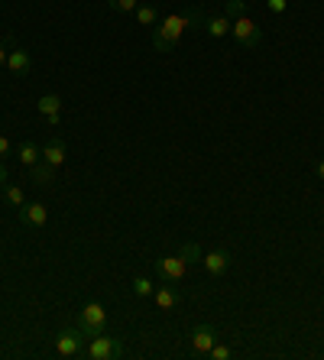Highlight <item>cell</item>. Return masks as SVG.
<instances>
[{"instance_id":"1","label":"cell","mask_w":324,"mask_h":360,"mask_svg":"<svg viewBox=\"0 0 324 360\" xmlns=\"http://www.w3.org/2000/svg\"><path fill=\"white\" fill-rule=\"evenodd\" d=\"M205 26V17L198 10H182V13H169L162 17V23L153 26V46L159 52H172L179 46V39L185 36V30H198Z\"/></svg>"},{"instance_id":"2","label":"cell","mask_w":324,"mask_h":360,"mask_svg":"<svg viewBox=\"0 0 324 360\" xmlns=\"http://www.w3.org/2000/svg\"><path fill=\"white\" fill-rule=\"evenodd\" d=\"M84 331L78 325H72V328H62L56 335V354L58 357H65V360H78V357H84Z\"/></svg>"},{"instance_id":"3","label":"cell","mask_w":324,"mask_h":360,"mask_svg":"<svg viewBox=\"0 0 324 360\" xmlns=\"http://www.w3.org/2000/svg\"><path fill=\"white\" fill-rule=\"evenodd\" d=\"M78 328L84 331V338H98L108 331V311H104V305L101 302H88L82 311H78Z\"/></svg>"},{"instance_id":"4","label":"cell","mask_w":324,"mask_h":360,"mask_svg":"<svg viewBox=\"0 0 324 360\" xmlns=\"http://www.w3.org/2000/svg\"><path fill=\"white\" fill-rule=\"evenodd\" d=\"M156 276H159V283H166V285H182L185 276H188V260L179 257V253L159 257L156 260Z\"/></svg>"},{"instance_id":"5","label":"cell","mask_w":324,"mask_h":360,"mask_svg":"<svg viewBox=\"0 0 324 360\" xmlns=\"http://www.w3.org/2000/svg\"><path fill=\"white\" fill-rule=\"evenodd\" d=\"M84 357L88 360H114L124 357V344L117 338H108V331L98 338H88V347H84Z\"/></svg>"},{"instance_id":"6","label":"cell","mask_w":324,"mask_h":360,"mask_svg":"<svg viewBox=\"0 0 324 360\" xmlns=\"http://www.w3.org/2000/svg\"><path fill=\"white\" fill-rule=\"evenodd\" d=\"M231 36L237 39V46H243V49H257L259 42H263V30L257 26V20H250V17L231 20Z\"/></svg>"},{"instance_id":"7","label":"cell","mask_w":324,"mask_h":360,"mask_svg":"<svg viewBox=\"0 0 324 360\" xmlns=\"http://www.w3.org/2000/svg\"><path fill=\"white\" fill-rule=\"evenodd\" d=\"M188 341H191V357H208V351L217 344V328L208 325V321H201V325L191 328Z\"/></svg>"},{"instance_id":"8","label":"cell","mask_w":324,"mask_h":360,"mask_svg":"<svg viewBox=\"0 0 324 360\" xmlns=\"http://www.w3.org/2000/svg\"><path fill=\"white\" fill-rule=\"evenodd\" d=\"M20 211V224L23 227H33V231H39V227H46V221H49V208L42 205V201H26Z\"/></svg>"},{"instance_id":"9","label":"cell","mask_w":324,"mask_h":360,"mask_svg":"<svg viewBox=\"0 0 324 360\" xmlns=\"http://www.w3.org/2000/svg\"><path fill=\"white\" fill-rule=\"evenodd\" d=\"M153 302H156L162 311H172V309H179L182 305V292L175 289V285H159V289H153Z\"/></svg>"},{"instance_id":"10","label":"cell","mask_w":324,"mask_h":360,"mask_svg":"<svg viewBox=\"0 0 324 360\" xmlns=\"http://www.w3.org/2000/svg\"><path fill=\"white\" fill-rule=\"evenodd\" d=\"M205 269H208V276H224L227 269H231V253L227 250H211L201 257Z\"/></svg>"},{"instance_id":"11","label":"cell","mask_w":324,"mask_h":360,"mask_svg":"<svg viewBox=\"0 0 324 360\" xmlns=\"http://www.w3.org/2000/svg\"><path fill=\"white\" fill-rule=\"evenodd\" d=\"M36 108H39V114L46 117V124L58 127V114H62V98H58V94H42Z\"/></svg>"},{"instance_id":"12","label":"cell","mask_w":324,"mask_h":360,"mask_svg":"<svg viewBox=\"0 0 324 360\" xmlns=\"http://www.w3.org/2000/svg\"><path fill=\"white\" fill-rule=\"evenodd\" d=\"M30 182L39 185V188H52V182H56V166L39 160L36 166H30Z\"/></svg>"},{"instance_id":"13","label":"cell","mask_w":324,"mask_h":360,"mask_svg":"<svg viewBox=\"0 0 324 360\" xmlns=\"http://www.w3.org/2000/svg\"><path fill=\"white\" fill-rule=\"evenodd\" d=\"M7 68L13 72V75H30V72H33V59H30V52L26 49H10Z\"/></svg>"},{"instance_id":"14","label":"cell","mask_w":324,"mask_h":360,"mask_svg":"<svg viewBox=\"0 0 324 360\" xmlns=\"http://www.w3.org/2000/svg\"><path fill=\"white\" fill-rule=\"evenodd\" d=\"M42 162H49V166H62L65 162V143L62 140H49L46 146H42Z\"/></svg>"},{"instance_id":"15","label":"cell","mask_w":324,"mask_h":360,"mask_svg":"<svg viewBox=\"0 0 324 360\" xmlns=\"http://www.w3.org/2000/svg\"><path fill=\"white\" fill-rule=\"evenodd\" d=\"M17 160H20V166H26V169L36 166V162L42 160V146H36V143H30V140L20 143V146H17Z\"/></svg>"},{"instance_id":"16","label":"cell","mask_w":324,"mask_h":360,"mask_svg":"<svg viewBox=\"0 0 324 360\" xmlns=\"http://www.w3.org/2000/svg\"><path fill=\"white\" fill-rule=\"evenodd\" d=\"M205 33H208L211 39H221V36L231 33V20H227V17H211V20H205Z\"/></svg>"},{"instance_id":"17","label":"cell","mask_w":324,"mask_h":360,"mask_svg":"<svg viewBox=\"0 0 324 360\" xmlns=\"http://www.w3.org/2000/svg\"><path fill=\"white\" fill-rule=\"evenodd\" d=\"M134 13H136V23L140 26H156L159 23V10L153 7V4H143V7H136Z\"/></svg>"},{"instance_id":"18","label":"cell","mask_w":324,"mask_h":360,"mask_svg":"<svg viewBox=\"0 0 324 360\" xmlns=\"http://www.w3.org/2000/svg\"><path fill=\"white\" fill-rule=\"evenodd\" d=\"M4 201H7V205H13V208H23L26 205V195H23V188H20V185H4Z\"/></svg>"},{"instance_id":"19","label":"cell","mask_w":324,"mask_h":360,"mask_svg":"<svg viewBox=\"0 0 324 360\" xmlns=\"http://www.w3.org/2000/svg\"><path fill=\"white\" fill-rule=\"evenodd\" d=\"M179 257H185V260H188V266H191V263H201V257H205V253H201V247L195 240H188V243H182V247H179Z\"/></svg>"},{"instance_id":"20","label":"cell","mask_w":324,"mask_h":360,"mask_svg":"<svg viewBox=\"0 0 324 360\" xmlns=\"http://www.w3.org/2000/svg\"><path fill=\"white\" fill-rule=\"evenodd\" d=\"M224 17L227 20L247 17V0H227V4H224Z\"/></svg>"},{"instance_id":"21","label":"cell","mask_w":324,"mask_h":360,"mask_svg":"<svg viewBox=\"0 0 324 360\" xmlns=\"http://www.w3.org/2000/svg\"><path fill=\"white\" fill-rule=\"evenodd\" d=\"M153 289H156V285H153L146 276H136V279H134V292L143 295V299H146V295H153Z\"/></svg>"},{"instance_id":"22","label":"cell","mask_w":324,"mask_h":360,"mask_svg":"<svg viewBox=\"0 0 324 360\" xmlns=\"http://www.w3.org/2000/svg\"><path fill=\"white\" fill-rule=\"evenodd\" d=\"M208 357H211V360H231V357H233V351L227 347V344H214V347L208 351Z\"/></svg>"},{"instance_id":"23","label":"cell","mask_w":324,"mask_h":360,"mask_svg":"<svg viewBox=\"0 0 324 360\" xmlns=\"http://www.w3.org/2000/svg\"><path fill=\"white\" fill-rule=\"evenodd\" d=\"M110 10H117V13H134L136 10V0H108Z\"/></svg>"},{"instance_id":"24","label":"cell","mask_w":324,"mask_h":360,"mask_svg":"<svg viewBox=\"0 0 324 360\" xmlns=\"http://www.w3.org/2000/svg\"><path fill=\"white\" fill-rule=\"evenodd\" d=\"M266 7L273 10V13H285V0H266Z\"/></svg>"},{"instance_id":"25","label":"cell","mask_w":324,"mask_h":360,"mask_svg":"<svg viewBox=\"0 0 324 360\" xmlns=\"http://www.w3.org/2000/svg\"><path fill=\"white\" fill-rule=\"evenodd\" d=\"M10 153H13V143L7 136H0V156H10Z\"/></svg>"},{"instance_id":"26","label":"cell","mask_w":324,"mask_h":360,"mask_svg":"<svg viewBox=\"0 0 324 360\" xmlns=\"http://www.w3.org/2000/svg\"><path fill=\"white\" fill-rule=\"evenodd\" d=\"M10 182V172H7V166H4V160H0V188Z\"/></svg>"},{"instance_id":"27","label":"cell","mask_w":324,"mask_h":360,"mask_svg":"<svg viewBox=\"0 0 324 360\" xmlns=\"http://www.w3.org/2000/svg\"><path fill=\"white\" fill-rule=\"evenodd\" d=\"M7 56H10V52H7V46L0 42V65H7Z\"/></svg>"},{"instance_id":"28","label":"cell","mask_w":324,"mask_h":360,"mask_svg":"<svg viewBox=\"0 0 324 360\" xmlns=\"http://www.w3.org/2000/svg\"><path fill=\"white\" fill-rule=\"evenodd\" d=\"M315 172H318V179H324V160H321V162H318V166H315Z\"/></svg>"}]
</instances>
